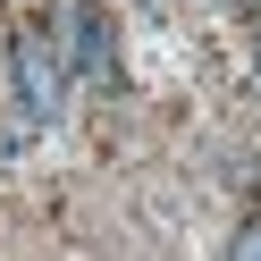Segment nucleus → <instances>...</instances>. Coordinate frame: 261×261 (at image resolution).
<instances>
[{"label": "nucleus", "instance_id": "1", "mask_svg": "<svg viewBox=\"0 0 261 261\" xmlns=\"http://www.w3.org/2000/svg\"><path fill=\"white\" fill-rule=\"evenodd\" d=\"M17 101L25 118H59V101H68V59L51 34H17Z\"/></svg>", "mask_w": 261, "mask_h": 261}, {"label": "nucleus", "instance_id": "2", "mask_svg": "<svg viewBox=\"0 0 261 261\" xmlns=\"http://www.w3.org/2000/svg\"><path fill=\"white\" fill-rule=\"evenodd\" d=\"M76 76L85 85H118V42H110V25H101V9L93 0H76Z\"/></svg>", "mask_w": 261, "mask_h": 261}, {"label": "nucleus", "instance_id": "3", "mask_svg": "<svg viewBox=\"0 0 261 261\" xmlns=\"http://www.w3.org/2000/svg\"><path fill=\"white\" fill-rule=\"evenodd\" d=\"M236 261H261V219H244V227H236Z\"/></svg>", "mask_w": 261, "mask_h": 261}, {"label": "nucleus", "instance_id": "4", "mask_svg": "<svg viewBox=\"0 0 261 261\" xmlns=\"http://www.w3.org/2000/svg\"><path fill=\"white\" fill-rule=\"evenodd\" d=\"M143 9H152V17H169V9H177V0H143Z\"/></svg>", "mask_w": 261, "mask_h": 261}, {"label": "nucleus", "instance_id": "5", "mask_svg": "<svg viewBox=\"0 0 261 261\" xmlns=\"http://www.w3.org/2000/svg\"><path fill=\"white\" fill-rule=\"evenodd\" d=\"M236 9H261V0H236Z\"/></svg>", "mask_w": 261, "mask_h": 261}, {"label": "nucleus", "instance_id": "6", "mask_svg": "<svg viewBox=\"0 0 261 261\" xmlns=\"http://www.w3.org/2000/svg\"><path fill=\"white\" fill-rule=\"evenodd\" d=\"M253 76H261V51H253Z\"/></svg>", "mask_w": 261, "mask_h": 261}]
</instances>
